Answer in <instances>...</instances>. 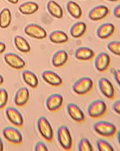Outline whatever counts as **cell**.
<instances>
[{
    "label": "cell",
    "mask_w": 120,
    "mask_h": 151,
    "mask_svg": "<svg viewBox=\"0 0 120 151\" xmlns=\"http://www.w3.org/2000/svg\"><path fill=\"white\" fill-rule=\"evenodd\" d=\"M35 151H48L47 147L43 142L39 141L36 143L35 146Z\"/></svg>",
    "instance_id": "cell-32"
},
{
    "label": "cell",
    "mask_w": 120,
    "mask_h": 151,
    "mask_svg": "<svg viewBox=\"0 0 120 151\" xmlns=\"http://www.w3.org/2000/svg\"><path fill=\"white\" fill-rule=\"evenodd\" d=\"M3 143L0 137V151H2L3 150Z\"/></svg>",
    "instance_id": "cell-37"
},
{
    "label": "cell",
    "mask_w": 120,
    "mask_h": 151,
    "mask_svg": "<svg viewBox=\"0 0 120 151\" xmlns=\"http://www.w3.org/2000/svg\"><path fill=\"white\" fill-rule=\"evenodd\" d=\"M22 77L26 84L32 88H36L39 85V80L36 75L34 72L29 70H24Z\"/></svg>",
    "instance_id": "cell-24"
},
{
    "label": "cell",
    "mask_w": 120,
    "mask_h": 151,
    "mask_svg": "<svg viewBox=\"0 0 120 151\" xmlns=\"http://www.w3.org/2000/svg\"><path fill=\"white\" fill-rule=\"evenodd\" d=\"M14 43L18 50L23 53L29 52L31 46L26 39L22 36L17 35L14 38Z\"/></svg>",
    "instance_id": "cell-25"
},
{
    "label": "cell",
    "mask_w": 120,
    "mask_h": 151,
    "mask_svg": "<svg viewBox=\"0 0 120 151\" xmlns=\"http://www.w3.org/2000/svg\"><path fill=\"white\" fill-rule=\"evenodd\" d=\"M90 117L93 119H100L104 117L107 112V107L102 100H96L91 103L87 109Z\"/></svg>",
    "instance_id": "cell-2"
},
{
    "label": "cell",
    "mask_w": 120,
    "mask_h": 151,
    "mask_svg": "<svg viewBox=\"0 0 120 151\" xmlns=\"http://www.w3.org/2000/svg\"><path fill=\"white\" fill-rule=\"evenodd\" d=\"M5 62L10 67L17 70L24 68L26 65L25 62L19 55L14 53H8L4 55Z\"/></svg>",
    "instance_id": "cell-11"
},
{
    "label": "cell",
    "mask_w": 120,
    "mask_h": 151,
    "mask_svg": "<svg viewBox=\"0 0 120 151\" xmlns=\"http://www.w3.org/2000/svg\"><path fill=\"white\" fill-rule=\"evenodd\" d=\"M58 141L62 147L66 150L70 151L72 147V140L69 130L67 126L61 125L57 129Z\"/></svg>",
    "instance_id": "cell-5"
},
{
    "label": "cell",
    "mask_w": 120,
    "mask_h": 151,
    "mask_svg": "<svg viewBox=\"0 0 120 151\" xmlns=\"http://www.w3.org/2000/svg\"><path fill=\"white\" fill-rule=\"evenodd\" d=\"M63 96L59 93H54L48 97L46 105L48 110L51 112H55L61 109L63 104Z\"/></svg>",
    "instance_id": "cell-10"
},
{
    "label": "cell",
    "mask_w": 120,
    "mask_h": 151,
    "mask_svg": "<svg viewBox=\"0 0 120 151\" xmlns=\"http://www.w3.org/2000/svg\"><path fill=\"white\" fill-rule=\"evenodd\" d=\"M109 9L104 5H99L92 9L88 14V17L93 21H98L104 19L109 14Z\"/></svg>",
    "instance_id": "cell-13"
},
{
    "label": "cell",
    "mask_w": 120,
    "mask_h": 151,
    "mask_svg": "<svg viewBox=\"0 0 120 151\" xmlns=\"http://www.w3.org/2000/svg\"><path fill=\"white\" fill-rule=\"evenodd\" d=\"M114 16L116 18H120V5H118L114 8Z\"/></svg>",
    "instance_id": "cell-34"
},
{
    "label": "cell",
    "mask_w": 120,
    "mask_h": 151,
    "mask_svg": "<svg viewBox=\"0 0 120 151\" xmlns=\"http://www.w3.org/2000/svg\"><path fill=\"white\" fill-rule=\"evenodd\" d=\"M4 138L10 143L15 145H20L23 141L22 134L14 127H6L3 130Z\"/></svg>",
    "instance_id": "cell-7"
},
{
    "label": "cell",
    "mask_w": 120,
    "mask_h": 151,
    "mask_svg": "<svg viewBox=\"0 0 120 151\" xmlns=\"http://www.w3.org/2000/svg\"><path fill=\"white\" fill-rule=\"evenodd\" d=\"M41 76L44 81L52 86L59 87L62 85L63 80L61 77L52 70H45Z\"/></svg>",
    "instance_id": "cell-15"
},
{
    "label": "cell",
    "mask_w": 120,
    "mask_h": 151,
    "mask_svg": "<svg viewBox=\"0 0 120 151\" xmlns=\"http://www.w3.org/2000/svg\"><path fill=\"white\" fill-rule=\"evenodd\" d=\"M97 147L99 151H113L114 148L109 143L102 139H99L96 141Z\"/></svg>",
    "instance_id": "cell-28"
},
{
    "label": "cell",
    "mask_w": 120,
    "mask_h": 151,
    "mask_svg": "<svg viewBox=\"0 0 120 151\" xmlns=\"http://www.w3.org/2000/svg\"><path fill=\"white\" fill-rule=\"evenodd\" d=\"M120 100L117 101H115L113 105V109L114 111L118 114H120Z\"/></svg>",
    "instance_id": "cell-33"
},
{
    "label": "cell",
    "mask_w": 120,
    "mask_h": 151,
    "mask_svg": "<svg viewBox=\"0 0 120 151\" xmlns=\"http://www.w3.org/2000/svg\"><path fill=\"white\" fill-rule=\"evenodd\" d=\"M10 3L13 4H16L18 2L19 0H7Z\"/></svg>",
    "instance_id": "cell-38"
},
{
    "label": "cell",
    "mask_w": 120,
    "mask_h": 151,
    "mask_svg": "<svg viewBox=\"0 0 120 151\" xmlns=\"http://www.w3.org/2000/svg\"><path fill=\"white\" fill-rule=\"evenodd\" d=\"M109 1H112V2H114V1H118V0H107Z\"/></svg>",
    "instance_id": "cell-41"
},
{
    "label": "cell",
    "mask_w": 120,
    "mask_h": 151,
    "mask_svg": "<svg viewBox=\"0 0 120 151\" xmlns=\"http://www.w3.org/2000/svg\"><path fill=\"white\" fill-rule=\"evenodd\" d=\"M18 9L23 14L29 15L37 12L39 9V6L36 2L29 1L20 5Z\"/></svg>",
    "instance_id": "cell-21"
},
{
    "label": "cell",
    "mask_w": 120,
    "mask_h": 151,
    "mask_svg": "<svg viewBox=\"0 0 120 151\" xmlns=\"http://www.w3.org/2000/svg\"><path fill=\"white\" fill-rule=\"evenodd\" d=\"M38 129L43 138L51 143L54 139V132L51 124L44 116H41L37 122Z\"/></svg>",
    "instance_id": "cell-4"
},
{
    "label": "cell",
    "mask_w": 120,
    "mask_h": 151,
    "mask_svg": "<svg viewBox=\"0 0 120 151\" xmlns=\"http://www.w3.org/2000/svg\"><path fill=\"white\" fill-rule=\"evenodd\" d=\"M120 70H116L114 72V77L115 80L116 81L118 85H120Z\"/></svg>",
    "instance_id": "cell-35"
},
{
    "label": "cell",
    "mask_w": 120,
    "mask_h": 151,
    "mask_svg": "<svg viewBox=\"0 0 120 151\" xmlns=\"http://www.w3.org/2000/svg\"><path fill=\"white\" fill-rule=\"evenodd\" d=\"M108 49L114 54L119 56L120 55V42L114 40L109 42L107 45Z\"/></svg>",
    "instance_id": "cell-30"
},
{
    "label": "cell",
    "mask_w": 120,
    "mask_h": 151,
    "mask_svg": "<svg viewBox=\"0 0 120 151\" xmlns=\"http://www.w3.org/2000/svg\"><path fill=\"white\" fill-rule=\"evenodd\" d=\"M24 32L29 37L36 39H43L47 37V32L45 29L36 24H30L26 25Z\"/></svg>",
    "instance_id": "cell-6"
},
{
    "label": "cell",
    "mask_w": 120,
    "mask_h": 151,
    "mask_svg": "<svg viewBox=\"0 0 120 151\" xmlns=\"http://www.w3.org/2000/svg\"><path fill=\"white\" fill-rule=\"evenodd\" d=\"M66 8L69 14L75 19H79L82 16V11L80 6L72 1H69L66 4Z\"/></svg>",
    "instance_id": "cell-26"
},
{
    "label": "cell",
    "mask_w": 120,
    "mask_h": 151,
    "mask_svg": "<svg viewBox=\"0 0 120 151\" xmlns=\"http://www.w3.org/2000/svg\"><path fill=\"white\" fill-rule=\"evenodd\" d=\"M47 9L52 16L61 19L63 17V11L61 6L53 0H50L47 4Z\"/></svg>",
    "instance_id": "cell-20"
},
{
    "label": "cell",
    "mask_w": 120,
    "mask_h": 151,
    "mask_svg": "<svg viewBox=\"0 0 120 151\" xmlns=\"http://www.w3.org/2000/svg\"><path fill=\"white\" fill-rule=\"evenodd\" d=\"M6 49V45L3 42L0 41V54L2 53Z\"/></svg>",
    "instance_id": "cell-36"
},
{
    "label": "cell",
    "mask_w": 120,
    "mask_h": 151,
    "mask_svg": "<svg viewBox=\"0 0 120 151\" xmlns=\"http://www.w3.org/2000/svg\"><path fill=\"white\" fill-rule=\"evenodd\" d=\"M4 82V79L1 75H0V86Z\"/></svg>",
    "instance_id": "cell-39"
},
{
    "label": "cell",
    "mask_w": 120,
    "mask_h": 151,
    "mask_svg": "<svg viewBox=\"0 0 120 151\" xmlns=\"http://www.w3.org/2000/svg\"><path fill=\"white\" fill-rule=\"evenodd\" d=\"M94 51L86 47H79L75 51V57L80 60L89 61L93 59L95 56Z\"/></svg>",
    "instance_id": "cell-18"
},
{
    "label": "cell",
    "mask_w": 120,
    "mask_h": 151,
    "mask_svg": "<svg viewBox=\"0 0 120 151\" xmlns=\"http://www.w3.org/2000/svg\"><path fill=\"white\" fill-rule=\"evenodd\" d=\"M8 93L4 88L0 89V109L4 108L8 102Z\"/></svg>",
    "instance_id": "cell-31"
},
{
    "label": "cell",
    "mask_w": 120,
    "mask_h": 151,
    "mask_svg": "<svg viewBox=\"0 0 120 151\" xmlns=\"http://www.w3.org/2000/svg\"><path fill=\"white\" fill-rule=\"evenodd\" d=\"M110 58L105 52L99 53L95 58L94 65L98 71L105 72L107 71L110 66Z\"/></svg>",
    "instance_id": "cell-8"
},
{
    "label": "cell",
    "mask_w": 120,
    "mask_h": 151,
    "mask_svg": "<svg viewBox=\"0 0 120 151\" xmlns=\"http://www.w3.org/2000/svg\"><path fill=\"white\" fill-rule=\"evenodd\" d=\"M115 26L111 23H105L99 26L97 30V35L101 39H106L114 34Z\"/></svg>",
    "instance_id": "cell-16"
},
{
    "label": "cell",
    "mask_w": 120,
    "mask_h": 151,
    "mask_svg": "<svg viewBox=\"0 0 120 151\" xmlns=\"http://www.w3.org/2000/svg\"><path fill=\"white\" fill-rule=\"evenodd\" d=\"M49 38L52 43L56 44H63L69 40V37L66 33L61 30L52 32L49 34Z\"/></svg>",
    "instance_id": "cell-23"
},
{
    "label": "cell",
    "mask_w": 120,
    "mask_h": 151,
    "mask_svg": "<svg viewBox=\"0 0 120 151\" xmlns=\"http://www.w3.org/2000/svg\"><path fill=\"white\" fill-rule=\"evenodd\" d=\"M67 108L69 115L75 122L82 123L85 121L84 114L77 105L74 103H69Z\"/></svg>",
    "instance_id": "cell-14"
},
{
    "label": "cell",
    "mask_w": 120,
    "mask_h": 151,
    "mask_svg": "<svg viewBox=\"0 0 120 151\" xmlns=\"http://www.w3.org/2000/svg\"><path fill=\"white\" fill-rule=\"evenodd\" d=\"M116 70L114 69V68H111L110 70V72H111V73H112V74H114V71H115Z\"/></svg>",
    "instance_id": "cell-40"
},
{
    "label": "cell",
    "mask_w": 120,
    "mask_h": 151,
    "mask_svg": "<svg viewBox=\"0 0 120 151\" xmlns=\"http://www.w3.org/2000/svg\"><path fill=\"white\" fill-rule=\"evenodd\" d=\"M86 30V24L84 22H79L71 26L70 29V33L72 37L79 38L85 34Z\"/></svg>",
    "instance_id": "cell-22"
},
{
    "label": "cell",
    "mask_w": 120,
    "mask_h": 151,
    "mask_svg": "<svg viewBox=\"0 0 120 151\" xmlns=\"http://www.w3.org/2000/svg\"><path fill=\"white\" fill-rule=\"evenodd\" d=\"M11 14L8 8H4L0 13V27L2 29H6L11 23Z\"/></svg>",
    "instance_id": "cell-27"
},
{
    "label": "cell",
    "mask_w": 120,
    "mask_h": 151,
    "mask_svg": "<svg viewBox=\"0 0 120 151\" xmlns=\"http://www.w3.org/2000/svg\"><path fill=\"white\" fill-rule=\"evenodd\" d=\"M30 93L29 90L26 87H23L19 88L15 94L14 102L19 107L25 106L29 100Z\"/></svg>",
    "instance_id": "cell-17"
},
{
    "label": "cell",
    "mask_w": 120,
    "mask_h": 151,
    "mask_svg": "<svg viewBox=\"0 0 120 151\" xmlns=\"http://www.w3.org/2000/svg\"><path fill=\"white\" fill-rule=\"evenodd\" d=\"M94 129L99 135L104 137L112 138L117 134V128L112 123L106 121H99L94 125Z\"/></svg>",
    "instance_id": "cell-1"
},
{
    "label": "cell",
    "mask_w": 120,
    "mask_h": 151,
    "mask_svg": "<svg viewBox=\"0 0 120 151\" xmlns=\"http://www.w3.org/2000/svg\"><path fill=\"white\" fill-rule=\"evenodd\" d=\"M94 88L92 80L89 77H82L77 80L72 86L74 92L81 96L90 93Z\"/></svg>",
    "instance_id": "cell-3"
},
{
    "label": "cell",
    "mask_w": 120,
    "mask_h": 151,
    "mask_svg": "<svg viewBox=\"0 0 120 151\" xmlns=\"http://www.w3.org/2000/svg\"><path fill=\"white\" fill-rule=\"evenodd\" d=\"M79 151H93L92 146L87 139L83 138L80 139L78 145Z\"/></svg>",
    "instance_id": "cell-29"
},
{
    "label": "cell",
    "mask_w": 120,
    "mask_h": 151,
    "mask_svg": "<svg viewBox=\"0 0 120 151\" xmlns=\"http://www.w3.org/2000/svg\"><path fill=\"white\" fill-rule=\"evenodd\" d=\"M5 113L8 120L13 125L18 127L23 126L24 124L23 116L16 109L12 107H9L6 109Z\"/></svg>",
    "instance_id": "cell-12"
},
{
    "label": "cell",
    "mask_w": 120,
    "mask_h": 151,
    "mask_svg": "<svg viewBox=\"0 0 120 151\" xmlns=\"http://www.w3.org/2000/svg\"><path fill=\"white\" fill-rule=\"evenodd\" d=\"M99 86L101 93L109 99L115 98V91L111 82L106 78H101L99 81Z\"/></svg>",
    "instance_id": "cell-9"
},
{
    "label": "cell",
    "mask_w": 120,
    "mask_h": 151,
    "mask_svg": "<svg viewBox=\"0 0 120 151\" xmlns=\"http://www.w3.org/2000/svg\"><path fill=\"white\" fill-rule=\"evenodd\" d=\"M68 58L69 56L66 51L59 50L53 55L52 59V64L55 68H61L66 64Z\"/></svg>",
    "instance_id": "cell-19"
}]
</instances>
